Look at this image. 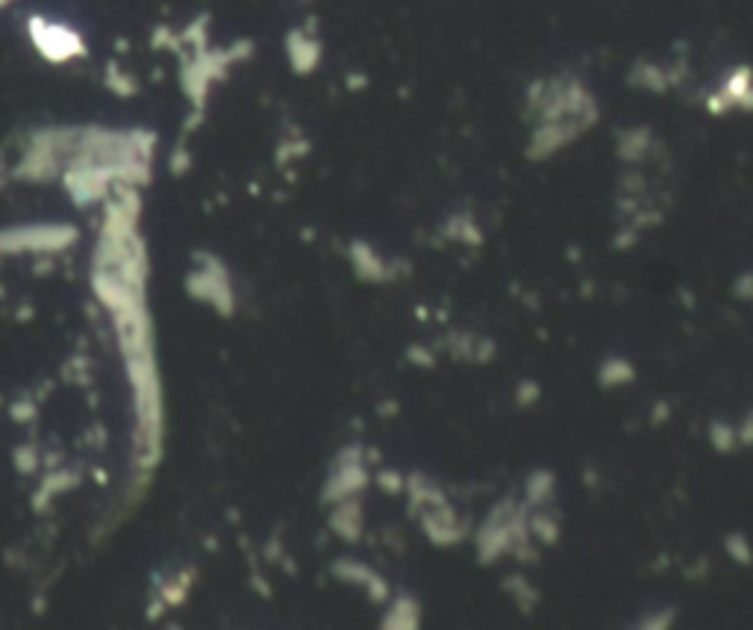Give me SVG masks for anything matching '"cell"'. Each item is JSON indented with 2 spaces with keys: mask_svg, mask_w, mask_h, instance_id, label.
I'll list each match as a JSON object with an SVG mask.
<instances>
[{
  "mask_svg": "<svg viewBox=\"0 0 753 630\" xmlns=\"http://www.w3.org/2000/svg\"><path fill=\"white\" fill-rule=\"evenodd\" d=\"M524 115L529 118L527 160L545 163L598 124L601 103L577 74H541L524 89Z\"/></svg>",
  "mask_w": 753,
  "mask_h": 630,
  "instance_id": "6da1fadb",
  "label": "cell"
},
{
  "mask_svg": "<svg viewBox=\"0 0 753 630\" xmlns=\"http://www.w3.org/2000/svg\"><path fill=\"white\" fill-rule=\"evenodd\" d=\"M703 106L710 115H730V112H751L753 115V68L733 65L724 74L715 89L703 94Z\"/></svg>",
  "mask_w": 753,
  "mask_h": 630,
  "instance_id": "7a4b0ae2",
  "label": "cell"
},
{
  "mask_svg": "<svg viewBox=\"0 0 753 630\" xmlns=\"http://www.w3.org/2000/svg\"><path fill=\"white\" fill-rule=\"evenodd\" d=\"M689 77V65L686 60L674 62H656V60H636L633 62L630 74H627V83L633 89L648 94H668L674 89H680L682 83Z\"/></svg>",
  "mask_w": 753,
  "mask_h": 630,
  "instance_id": "3957f363",
  "label": "cell"
},
{
  "mask_svg": "<svg viewBox=\"0 0 753 630\" xmlns=\"http://www.w3.org/2000/svg\"><path fill=\"white\" fill-rule=\"evenodd\" d=\"M366 487H368V468H366V457H362V448L359 445L345 448V451L339 454L333 478L327 480L324 495L339 504V501L354 499V495L362 492Z\"/></svg>",
  "mask_w": 753,
  "mask_h": 630,
  "instance_id": "277c9868",
  "label": "cell"
},
{
  "mask_svg": "<svg viewBox=\"0 0 753 630\" xmlns=\"http://www.w3.org/2000/svg\"><path fill=\"white\" fill-rule=\"evenodd\" d=\"M30 33H33V41H36V48H39V51L53 62L72 60V56H80V53L86 51L80 36H77L74 30H68V27H62V24H51V21H44V18H33Z\"/></svg>",
  "mask_w": 753,
  "mask_h": 630,
  "instance_id": "5b68a950",
  "label": "cell"
},
{
  "mask_svg": "<svg viewBox=\"0 0 753 630\" xmlns=\"http://www.w3.org/2000/svg\"><path fill=\"white\" fill-rule=\"evenodd\" d=\"M285 56H289V65L295 74H312L321 65V56H324V45L318 39V33L312 24L306 27H295V30L285 36Z\"/></svg>",
  "mask_w": 753,
  "mask_h": 630,
  "instance_id": "8992f818",
  "label": "cell"
},
{
  "mask_svg": "<svg viewBox=\"0 0 753 630\" xmlns=\"http://www.w3.org/2000/svg\"><path fill=\"white\" fill-rule=\"evenodd\" d=\"M418 516H421V528H424V533H427L433 545H457L465 537V530L459 525L457 509L450 507L448 501L436 504V507L421 509Z\"/></svg>",
  "mask_w": 753,
  "mask_h": 630,
  "instance_id": "52a82bcc",
  "label": "cell"
},
{
  "mask_svg": "<svg viewBox=\"0 0 753 630\" xmlns=\"http://www.w3.org/2000/svg\"><path fill=\"white\" fill-rule=\"evenodd\" d=\"M653 151H660V142H656L651 127H644V124L618 130V136H615V153H618L622 163L639 165L644 160H651Z\"/></svg>",
  "mask_w": 753,
  "mask_h": 630,
  "instance_id": "ba28073f",
  "label": "cell"
},
{
  "mask_svg": "<svg viewBox=\"0 0 753 630\" xmlns=\"http://www.w3.org/2000/svg\"><path fill=\"white\" fill-rule=\"evenodd\" d=\"M336 578L347 580V583H357V587H366L368 595L374 601H388V583L383 580V575L374 569H368L362 563H354V559H339L336 563Z\"/></svg>",
  "mask_w": 753,
  "mask_h": 630,
  "instance_id": "9c48e42d",
  "label": "cell"
},
{
  "mask_svg": "<svg viewBox=\"0 0 753 630\" xmlns=\"http://www.w3.org/2000/svg\"><path fill=\"white\" fill-rule=\"evenodd\" d=\"M350 256H354V268H357L359 280H366V284H386V280H392V265L376 254L371 244L354 242L350 244Z\"/></svg>",
  "mask_w": 753,
  "mask_h": 630,
  "instance_id": "30bf717a",
  "label": "cell"
},
{
  "mask_svg": "<svg viewBox=\"0 0 753 630\" xmlns=\"http://www.w3.org/2000/svg\"><path fill=\"white\" fill-rule=\"evenodd\" d=\"M418 619H421V607L412 595H395L388 598V610L383 628H418Z\"/></svg>",
  "mask_w": 753,
  "mask_h": 630,
  "instance_id": "8fae6325",
  "label": "cell"
},
{
  "mask_svg": "<svg viewBox=\"0 0 753 630\" xmlns=\"http://www.w3.org/2000/svg\"><path fill=\"white\" fill-rule=\"evenodd\" d=\"M333 530L342 539H347V542H357L359 533H362V507H359V501H339L336 516H333Z\"/></svg>",
  "mask_w": 753,
  "mask_h": 630,
  "instance_id": "7c38bea8",
  "label": "cell"
},
{
  "mask_svg": "<svg viewBox=\"0 0 753 630\" xmlns=\"http://www.w3.org/2000/svg\"><path fill=\"white\" fill-rule=\"evenodd\" d=\"M598 380L601 387L612 389V387H627L636 380V368L630 366V360H622V356H610L603 360L601 371H598Z\"/></svg>",
  "mask_w": 753,
  "mask_h": 630,
  "instance_id": "4fadbf2b",
  "label": "cell"
},
{
  "mask_svg": "<svg viewBox=\"0 0 753 630\" xmlns=\"http://www.w3.org/2000/svg\"><path fill=\"white\" fill-rule=\"evenodd\" d=\"M529 525V537L536 539L539 545H557V539H560V525H557V519L553 516H548V513H533L527 519Z\"/></svg>",
  "mask_w": 753,
  "mask_h": 630,
  "instance_id": "5bb4252c",
  "label": "cell"
},
{
  "mask_svg": "<svg viewBox=\"0 0 753 630\" xmlns=\"http://www.w3.org/2000/svg\"><path fill=\"white\" fill-rule=\"evenodd\" d=\"M445 236H450V239H459V242L483 244V234H480L477 222H474L471 215H454V218L445 224Z\"/></svg>",
  "mask_w": 753,
  "mask_h": 630,
  "instance_id": "9a60e30c",
  "label": "cell"
},
{
  "mask_svg": "<svg viewBox=\"0 0 753 630\" xmlns=\"http://www.w3.org/2000/svg\"><path fill=\"white\" fill-rule=\"evenodd\" d=\"M553 487H557V478L553 471H533L527 475V504H545V501L553 495Z\"/></svg>",
  "mask_w": 753,
  "mask_h": 630,
  "instance_id": "2e32d148",
  "label": "cell"
},
{
  "mask_svg": "<svg viewBox=\"0 0 753 630\" xmlns=\"http://www.w3.org/2000/svg\"><path fill=\"white\" fill-rule=\"evenodd\" d=\"M724 551H727V557L733 559L736 566H751L753 563V549L742 530H733V533L724 537Z\"/></svg>",
  "mask_w": 753,
  "mask_h": 630,
  "instance_id": "e0dca14e",
  "label": "cell"
},
{
  "mask_svg": "<svg viewBox=\"0 0 753 630\" xmlns=\"http://www.w3.org/2000/svg\"><path fill=\"white\" fill-rule=\"evenodd\" d=\"M710 442L718 454H730L736 445H739V433L736 427H730L727 421H713L710 425Z\"/></svg>",
  "mask_w": 753,
  "mask_h": 630,
  "instance_id": "ac0fdd59",
  "label": "cell"
},
{
  "mask_svg": "<svg viewBox=\"0 0 753 630\" xmlns=\"http://www.w3.org/2000/svg\"><path fill=\"white\" fill-rule=\"evenodd\" d=\"M503 587L512 592V598L519 601V607L524 613H529V607L536 604V590L529 587V580L524 575H512V578L503 580Z\"/></svg>",
  "mask_w": 753,
  "mask_h": 630,
  "instance_id": "d6986e66",
  "label": "cell"
},
{
  "mask_svg": "<svg viewBox=\"0 0 753 630\" xmlns=\"http://www.w3.org/2000/svg\"><path fill=\"white\" fill-rule=\"evenodd\" d=\"M376 483H380L383 492H392V495H400V492L407 489V478H400L397 471H380V475H376Z\"/></svg>",
  "mask_w": 753,
  "mask_h": 630,
  "instance_id": "ffe728a7",
  "label": "cell"
},
{
  "mask_svg": "<svg viewBox=\"0 0 753 630\" xmlns=\"http://www.w3.org/2000/svg\"><path fill=\"white\" fill-rule=\"evenodd\" d=\"M519 407H529V404H536L539 401V383H533V380H521L519 383Z\"/></svg>",
  "mask_w": 753,
  "mask_h": 630,
  "instance_id": "44dd1931",
  "label": "cell"
},
{
  "mask_svg": "<svg viewBox=\"0 0 753 630\" xmlns=\"http://www.w3.org/2000/svg\"><path fill=\"white\" fill-rule=\"evenodd\" d=\"M736 433H739V445L753 448V410H748V416L742 418V425L736 427Z\"/></svg>",
  "mask_w": 753,
  "mask_h": 630,
  "instance_id": "7402d4cb",
  "label": "cell"
},
{
  "mask_svg": "<svg viewBox=\"0 0 753 630\" xmlns=\"http://www.w3.org/2000/svg\"><path fill=\"white\" fill-rule=\"evenodd\" d=\"M433 360H436V356L430 354V351H424V348H409V363H416V366H433Z\"/></svg>",
  "mask_w": 753,
  "mask_h": 630,
  "instance_id": "603a6c76",
  "label": "cell"
},
{
  "mask_svg": "<svg viewBox=\"0 0 753 630\" xmlns=\"http://www.w3.org/2000/svg\"><path fill=\"white\" fill-rule=\"evenodd\" d=\"M651 619H674V610H662L660 616H651ZM672 621H644L641 628H668Z\"/></svg>",
  "mask_w": 753,
  "mask_h": 630,
  "instance_id": "cb8c5ba5",
  "label": "cell"
}]
</instances>
